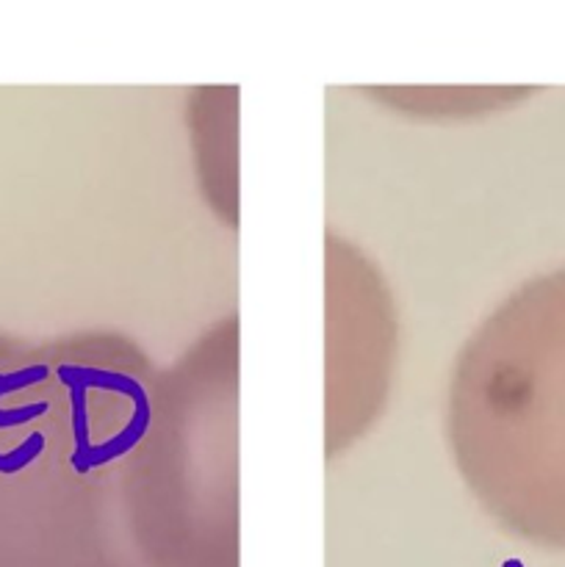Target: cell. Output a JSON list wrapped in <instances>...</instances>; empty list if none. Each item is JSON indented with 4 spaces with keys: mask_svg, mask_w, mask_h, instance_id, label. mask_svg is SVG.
Listing matches in <instances>:
<instances>
[{
    "mask_svg": "<svg viewBox=\"0 0 565 567\" xmlns=\"http://www.w3.org/2000/svg\"><path fill=\"white\" fill-rule=\"evenodd\" d=\"M42 449H44V437L31 435L25 443H20L14 452L0 454V474H17V471H22L28 463H33V460L42 454Z\"/></svg>",
    "mask_w": 565,
    "mask_h": 567,
    "instance_id": "1",
    "label": "cell"
},
{
    "mask_svg": "<svg viewBox=\"0 0 565 567\" xmlns=\"http://www.w3.org/2000/svg\"><path fill=\"white\" fill-rule=\"evenodd\" d=\"M44 374H48L44 365H33V369L17 371V374H0V396L11 391H20V388L31 385V382H39Z\"/></svg>",
    "mask_w": 565,
    "mask_h": 567,
    "instance_id": "2",
    "label": "cell"
},
{
    "mask_svg": "<svg viewBox=\"0 0 565 567\" xmlns=\"http://www.w3.org/2000/svg\"><path fill=\"white\" fill-rule=\"evenodd\" d=\"M48 413V404L39 402V404H28V408H14V410H0V430L3 426H20L25 421L39 419V415Z\"/></svg>",
    "mask_w": 565,
    "mask_h": 567,
    "instance_id": "3",
    "label": "cell"
}]
</instances>
